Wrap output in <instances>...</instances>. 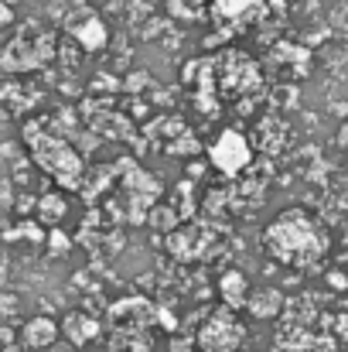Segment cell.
<instances>
[{"label":"cell","mask_w":348,"mask_h":352,"mask_svg":"<svg viewBox=\"0 0 348 352\" xmlns=\"http://www.w3.org/2000/svg\"><path fill=\"white\" fill-rule=\"evenodd\" d=\"M209 157H212V164H216L222 175H239V171L249 164L253 151H249V140H246L239 130H222V133L216 137V144L209 147Z\"/></svg>","instance_id":"obj_3"},{"label":"cell","mask_w":348,"mask_h":352,"mask_svg":"<svg viewBox=\"0 0 348 352\" xmlns=\"http://www.w3.org/2000/svg\"><path fill=\"white\" fill-rule=\"evenodd\" d=\"M263 7V0H212V14L219 21H235L242 24V17H253Z\"/></svg>","instance_id":"obj_7"},{"label":"cell","mask_w":348,"mask_h":352,"mask_svg":"<svg viewBox=\"0 0 348 352\" xmlns=\"http://www.w3.org/2000/svg\"><path fill=\"white\" fill-rule=\"evenodd\" d=\"M69 332H72V339H79V336L96 332V325H93V322H82V325H79V318H72V322H69Z\"/></svg>","instance_id":"obj_10"},{"label":"cell","mask_w":348,"mask_h":352,"mask_svg":"<svg viewBox=\"0 0 348 352\" xmlns=\"http://www.w3.org/2000/svg\"><path fill=\"white\" fill-rule=\"evenodd\" d=\"M263 250L283 267H314L328 250V236L311 223L308 212L287 209L266 226Z\"/></svg>","instance_id":"obj_1"},{"label":"cell","mask_w":348,"mask_h":352,"mask_svg":"<svg viewBox=\"0 0 348 352\" xmlns=\"http://www.w3.org/2000/svg\"><path fill=\"white\" fill-rule=\"evenodd\" d=\"M242 325L235 322V315H232V308L226 311H219L216 318H209L205 322V329H202V336H198V342H202V349L205 352H232L239 342H242Z\"/></svg>","instance_id":"obj_4"},{"label":"cell","mask_w":348,"mask_h":352,"mask_svg":"<svg viewBox=\"0 0 348 352\" xmlns=\"http://www.w3.org/2000/svg\"><path fill=\"white\" fill-rule=\"evenodd\" d=\"M38 216H41L45 223H58V219L65 216V199H62V195H45L41 206H38Z\"/></svg>","instance_id":"obj_9"},{"label":"cell","mask_w":348,"mask_h":352,"mask_svg":"<svg viewBox=\"0 0 348 352\" xmlns=\"http://www.w3.org/2000/svg\"><path fill=\"white\" fill-rule=\"evenodd\" d=\"M198 3H212V0H171V7L174 10H188V14H195V7Z\"/></svg>","instance_id":"obj_11"},{"label":"cell","mask_w":348,"mask_h":352,"mask_svg":"<svg viewBox=\"0 0 348 352\" xmlns=\"http://www.w3.org/2000/svg\"><path fill=\"white\" fill-rule=\"evenodd\" d=\"M55 336H58V329H55V322H51V318H31V322L24 325V342H27V346H34V349L51 346V342H55Z\"/></svg>","instance_id":"obj_8"},{"label":"cell","mask_w":348,"mask_h":352,"mask_svg":"<svg viewBox=\"0 0 348 352\" xmlns=\"http://www.w3.org/2000/svg\"><path fill=\"white\" fill-rule=\"evenodd\" d=\"M27 144H31V154H34L38 168H45L58 185L79 188V182H82V161H79V154L65 140H58L55 133H41V130L34 133V130H27Z\"/></svg>","instance_id":"obj_2"},{"label":"cell","mask_w":348,"mask_h":352,"mask_svg":"<svg viewBox=\"0 0 348 352\" xmlns=\"http://www.w3.org/2000/svg\"><path fill=\"white\" fill-rule=\"evenodd\" d=\"M69 31H72V38H76L86 52H100V48H106V41H110L106 21H103L100 14H93V10H86V17L76 21Z\"/></svg>","instance_id":"obj_5"},{"label":"cell","mask_w":348,"mask_h":352,"mask_svg":"<svg viewBox=\"0 0 348 352\" xmlns=\"http://www.w3.org/2000/svg\"><path fill=\"white\" fill-rule=\"evenodd\" d=\"M219 294H222L226 308L239 311V308L249 301V284H246V277H242L239 270H229V274L219 280Z\"/></svg>","instance_id":"obj_6"}]
</instances>
